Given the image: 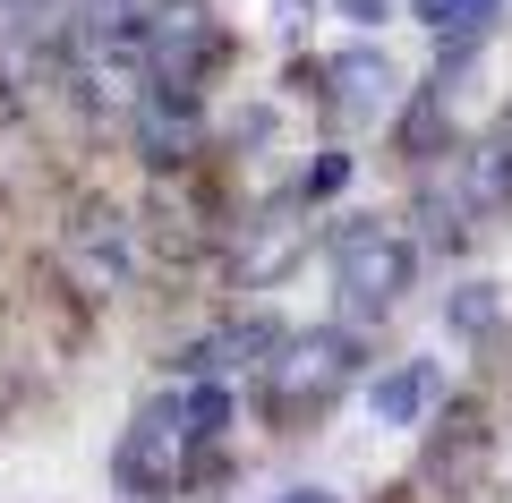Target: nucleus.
<instances>
[{"mask_svg":"<svg viewBox=\"0 0 512 503\" xmlns=\"http://www.w3.org/2000/svg\"><path fill=\"white\" fill-rule=\"evenodd\" d=\"M325 273H333L342 316L376 324V316H393V307L410 299V282H419V248H410V231H393V222L350 214V222H333V239H325Z\"/></svg>","mask_w":512,"mask_h":503,"instance_id":"f257e3e1","label":"nucleus"},{"mask_svg":"<svg viewBox=\"0 0 512 503\" xmlns=\"http://www.w3.org/2000/svg\"><path fill=\"white\" fill-rule=\"evenodd\" d=\"M359 376H367L359 333H350V324H308V333H291V342L265 359V410H274L282 427H299V418H325Z\"/></svg>","mask_w":512,"mask_h":503,"instance_id":"f03ea898","label":"nucleus"},{"mask_svg":"<svg viewBox=\"0 0 512 503\" xmlns=\"http://www.w3.org/2000/svg\"><path fill=\"white\" fill-rule=\"evenodd\" d=\"M188 427H180V393H154L146 410L120 427V444H111V486H120L128 503H171L188 478Z\"/></svg>","mask_w":512,"mask_h":503,"instance_id":"7ed1b4c3","label":"nucleus"},{"mask_svg":"<svg viewBox=\"0 0 512 503\" xmlns=\"http://www.w3.org/2000/svg\"><path fill=\"white\" fill-rule=\"evenodd\" d=\"M231 52L205 0H154L146 9V86H205V69Z\"/></svg>","mask_w":512,"mask_h":503,"instance_id":"20e7f679","label":"nucleus"},{"mask_svg":"<svg viewBox=\"0 0 512 503\" xmlns=\"http://www.w3.org/2000/svg\"><path fill=\"white\" fill-rule=\"evenodd\" d=\"M197 145H205V103H197V86H146V94H137V154H146L154 171L188 162Z\"/></svg>","mask_w":512,"mask_h":503,"instance_id":"39448f33","label":"nucleus"},{"mask_svg":"<svg viewBox=\"0 0 512 503\" xmlns=\"http://www.w3.org/2000/svg\"><path fill=\"white\" fill-rule=\"evenodd\" d=\"M291 342V324L282 316H239V324H222V333H205L197 350L180 359V376H239V367H256L265 376V359Z\"/></svg>","mask_w":512,"mask_h":503,"instance_id":"423d86ee","label":"nucleus"},{"mask_svg":"<svg viewBox=\"0 0 512 503\" xmlns=\"http://www.w3.org/2000/svg\"><path fill=\"white\" fill-rule=\"evenodd\" d=\"M69 256H77V273H86L94 290H120L128 273H137V248H128V222H120V205H77V222H69Z\"/></svg>","mask_w":512,"mask_h":503,"instance_id":"0eeeda50","label":"nucleus"},{"mask_svg":"<svg viewBox=\"0 0 512 503\" xmlns=\"http://www.w3.org/2000/svg\"><path fill=\"white\" fill-rule=\"evenodd\" d=\"M419 231H427V248H461V239L478 231L470 180H461V162H453V154L419 171Z\"/></svg>","mask_w":512,"mask_h":503,"instance_id":"6e6552de","label":"nucleus"},{"mask_svg":"<svg viewBox=\"0 0 512 503\" xmlns=\"http://www.w3.org/2000/svg\"><path fill=\"white\" fill-rule=\"evenodd\" d=\"M436 401H444V367H436V359H402V367H384V376L367 384L376 427H427Z\"/></svg>","mask_w":512,"mask_h":503,"instance_id":"1a4fd4ad","label":"nucleus"},{"mask_svg":"<svg viewBox=\"0 0 512 503\" xmlns=\"http://www.w3.org/2000/svg\"><path fill=\"white\" fill-rule=\"evenodd\" d=\"M487 452H495V435H487V418H478V401H453V427L427 444V478H436L444 495H461V486L487 469Z\"/></svg>","mask_w":512,"mask_h":503,"instance_id":"9d476101","label":"nucleus"},{"mask_svg":"<svg viewBox=\"0 0 512 503\" xmlns=\"http://www.w3.org/2000/svg\"><path fill=\"white\" fill-rule=\"evenodd\" d=\"M333 103L350 111V120H376V111H393V60L367 52V43H350V52H333Z\"/></svg>","mask_w":512,"mask_h":503,"instance_id":"9b49d317","label":"nucleus"},{"mask_svg":"<svg viewBox=\"0 0 512 503\" xmlns=\"http://www.w3.org/2000/svg\"><path fill=\"white\" fill-rule=\"evenodd\" d=\"M461 180H470V205H478V222H495L512 205V128H495V137H478V145H461Z\"/></svg>","mask_w":512,"mask_h":503,"instance_id":"f8f14e48","label":"nucleus"},{"mask_svg":"<svg viewBox=\"0 0 512 503\" xmlns=\"http://www.w3.org/2000/svg\"><path fill=\"white\" fill-rule=\"evenodd\" d=\"M231 418H239V393H231V376H188L180 384V427H188V444H222L231 435Z\"/></svg>","mask_w":512,"mask_h":503,"instance_id":"ddd939ff","label":"nucleus"},{"mask_svg":"<svg viewBox=\"0 0 512 503\" xmlns=\"http://www.w3.org/2000/svg\"><path fill=\"white\" fill-rule=\"evenodd\" d=\"M410 9H419V18L436 26V35H478V26H487L495 9H504V0H410Z\"/></svg>","mask_w":512,"mask_h":503,"instance_id":"4468645a","label":"nucleus"},{"mask_svg":"<svg viewBox=\"0 0 512 503\" xmlns=\"http://www.w3.org/2000/svg\"><path fill=\"white\" fill-rule=\"evenodd\" d=\"M444 324H453V333H487L495 324V282H461L453 307H444Z\"/></svg>","mask_w":512,"mask_h":503,"instance_id":"2eb2a0df","label":"nucleus"},{"mask_svg":"<svg viewBox=\"0 0 512 503\" xmlns=\"http://www.w3.org/2000/svg\"><path fill=\"white\" fill-rule=\"evenodd\" d=\"M350 188V154H316L308 171H299V205H325V197H342Z\"/></svg>","mask_w":512,"mask_h":503,"instance_id":"dca6fc26","label":"nucleus"},{"mask_svg":"<svg viewBox=\"0 0 512 503\" xmlns=\"http://www.w3.org/2000/svg\"><path fill=\"white\" fill-rule=\"evenodd\" d=\"M43 18V0H0V43H26Z\"/></svg>","mask_w":512,"mask_h":503,"instance_id":"f3484780","label":"nucleus"},{"mask_svg":"<svg viewBox=\"0 0 512 503\" xmlns=\"http://www.w3.org/2000/svg\"><path fill=\"white\" fill-rule=\"evenodd\" d=\"M342 18H350V26H384L393 9H384V0H342Z\"/></svg>","mask_w":512,"mask_h":503,"instance_id":"a211bd4d","label":"nucleus"},{"mask_svg":"<svg viewBox=\"0 0 512 503\" xmlns=\"http://www.w3.org/2000/svg\"><path fill=\"white\" fill-rule=\"evenodd\" d=\"M274 503H342V495H325V486H291V495H274Z\"/></svg>","mask_w":512,"mask_h":503,"instance_id":"6ab92c4d","label":"nucleus"},{"mask_svg":"<svg viewBox=\"0 0 512 503\" xmlns=\"http://www.w3.org/2000/svg\"><path fill=\"white\" fill-rule=\"evenodd\" d=\"M274 9H282V18H299V9H316V0H274Z\"/></svg>","mask_w":512,"mask_h":503,"instance_id":"aec40b11","label":"nucleus"},{"mask_svg":"<svg viewBox=\"0 0 512 503\" xmlns=\"http://www.w3.org/2000/svg\"><path fill=\"white\" fill-rule=\"evenodd\" d=\"M504 128H512V120H504Z\"/></svg>","mask_w":512,"mask_h":503,"instance_id":"412c9836","label":"nucleus"}]
</instances>
